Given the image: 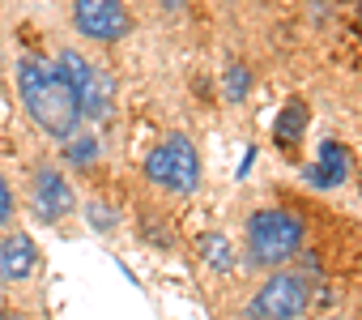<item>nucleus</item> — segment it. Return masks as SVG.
Listing matches in <instances>:
<instances>
[{"label":"nucleus","mask_w":362,"mask_h":320,"mask_svg":"<svg viewBox=\"0 0 362 320\" xmlns=\"http://www.w3.org/2000/svg\"><path fill=\"white\" fill-rule=\"evenodd\" d=\"M303 239H307V227L290 210H256L247 218V235H243L247 261L260 265V269H277L290 256H298Z\"/></svg>","instance_id":"f03ea898"},{"label":"nucleus","mask_w":362,"mask_h":320,"mask_svg":"<svg viewBox=\"0 0 362 320\" xmlns=\"http://www.w3.org/2000/svg\"><path fill=\"white\" fill-rule=\"evenodd\" d=\"M52 69L60 73V81H64V86H69L73 94H81V90H86V81H90V73H94V69H90V64H86V60H81L77 52H60Z\"/></svg>","instance_id":"f8f14e48"},{"label":"nucleus","mask_w":362,"mask_h":320,"mask_svg":"<svg viewBox=\"0 0 362 320\" xmlns=\"http://www.w3.org/2000/svg\"><path fill=\"white\" fill-rule=\"evenodd\" d=\"M145 180L175 193V197H188L201 188V154L192 145L188 132H170L166 141H158L145 154Z\"/></svg>","instance_id":"7ed1b4c3"},{"label":"nucleus","mask_w":362,"mask_h":320,"mask_svg":"<svg viewBox=\"0 0 362 320\" xmlns=\"http://www.w3.org/2000/svg\"><path fill=\"white\" fill-rule=\"evenodd\" d=\"M13 218V193H9V180H0V227Z\"/></svg>","instance_id":"dca6fc26"},{"label":"nucleus","mask_w":362,"mask_h":320,"mask_svg":"<svg viewBox=\"0 0 362 320\" xmlns=\"http://www.w3.org/2000/svg\"><path fill=\"white\" fill-rule=\"evenodd\" d=\"M222 81H226L222 90H226V98H230V103H243V98H247V90H252V73H247L243 64H230Z\"/></svg>","instance_id":"4468645a"},{"label":"nucleus","mask_w":362,"mask_h":320,"mask_svg":"<svg viewBox=\"0 0 362 320\" xmlns=\"http://www.w3.org/2000/svg\"><path fill=\"white\" fill-rule=\"evenodd\" d=\"M18 98L26 107V115L56 141H69L81 124V107H77V94L60 81V73L39 60V56H26L18 64Z\"/></svg>","instance_id":"f257e3e1"},{"label":"nucleus","mask_w":362,"mask_h":320,"mask_svg":"<svg viewBox=\"0 0 362 320\" xmlns=\"http://www.w3.org/2000/svg\"><path fill=\"white\" fill-rule=\"evenodd\" d=\"M307 307H311V282L303 273L277 269L256 286L247 303V320H298Z\"/></svg>","instance_id":"20e7f679"},{"label":"nucleus","mask_w":362,"mask_h":320,"mask_svg":"<svg viewBox=\"0 0 362 320\" xmlns=\"http://www.w3.org/2000/svg\"><path fill=\"white\" fill-rule=\"evenodd\" d=\"M86 218H90V227H94V231H115V227H119L115 210H111V205H98V201H90V205H86Z\"/></svg>","instance_id":"2eb2a0df"},{"label":"nucleus","mask_w":362,"mask_h":320,"mask_svg":"<svg viewBox=\"0 0 362 320\" xmlns=\"http://www.w3.org/2000/svg\"><path fill=\"white\" fill-rule=\"evenodd\" d=\"M197 252H201V261H205L209 269H218V273H230V269H235V244H230L222 231H205V235L197 239Z\"/></svg>","instance_id":"9b49d317"},{"label":"nucleus","mask_w":362,"mask_h":320,"mask_svg":"<svg viewBox=\"0 0 362 320\" xmlns=\"http://www.w3.org/2000/svg\"><path fill=\"white\" fill-rule=\"evenodd\" d=\"M0 316H5V320H26V316H18V312H0Z\"/></svg>","instance_id":"a211bd4d"},{"label":"nucleus","mask_w":362,"mask_h":320,"mask_svg":"<svg viewBox=\"0 0 362 320\" xmlns=\"http://www.w3.org/2000/svg\"><path fill=\"white\" fill-rule=\"evenodd\" d=\"M307 120H311V111H307V103H303V98H290V103L281 107V115L273 120V145H277L281 154H294V149L303 145V132H307Z\"/></svg>","instance_id":"1a4fd4ad"},{"label":"nucleus","mask_w":362,"mask_h":320,"mask_svg":"<svg viewBox=\"0 0 362 320\" xmlns=\"http://www.w3.org/2000/svg\"><path fill=\"white\" fill-rule=\"evenodd\" d=\"M30 205H35L39 222L56 227L60 218H69V214L77 210V193H73L69 176H64L60 167L43 163V167H35V176H30Z\"/></svg>","instance_id":"423d86ee"},{"label":"nucleus","mask_w":362,"mask_h":320,"mask_svg":"<svg viewBox=\"0 0 362 320\" xmlns=\"http://www.w3.org/2000/svg\"><path fill=\"white\" fill-rule=\"evenodd\" d=\"M349 180V149L341 141H324L320 154H315V163L307 167V184L315 188H337Z\"/></svg>","instance_id":"6e6552de"},{"label":"nucleus","mask_w":362,"mask_h":320,"mask_svg":"<svg viewBox=\"0 0 362 320\" xmlns=\"http://www.w3.org/2000/svg\"><path fill=\"white\" fill-rule=\"evenodd\" d=\"M358 26H362V0H358Z\"/></svg>","instance_id":"6ab92c4d"},{"label":"nucleus","mask_w":362,"mask_h":320,"mask_svg":"<svg viewBox=\"0 0 362 320\" xmlns=\"http://www.w3.org/2000/svg\"><path fill=\"white\" fill-rule=\"evenodd\" d=\"M111 103H115V81H111L107 73H90L86 90L77 94L81 120H107V115H111Z\"/></svg>","instance_id":"9d476101"},{"label":"nucleus","mask_w":362,"mask_h":320,"mask_svg":"<svg viewBox=\"0 0 362 320\" xmlns=\"http://www.w3.org/2000/svg\"><path fill=\"white\" fill-rule=\"evenodd\" d=\"M158 5H162V9H184L188 0H158Z\"/></svg>","instance_id":"f3484780"},{"label":"nucleus","mask_w":362,"mask_h":320,"mask_svg":"<svg viewBox=\"0 0 362 320\" xmlns=\"http://www.w3.org/2000/svg\"><path fill=\"white\" fill-rule=\"evenodd\" d=\"M39 269V244L26 231H13L0 239V278L5 282H26Z\"/></svg>","instance_id":"0eeeda50"},{"label":"nucleus","mask_w":362,"mask_h":320,"mask_svg":"<svg viewBox=\"0 0 362 320\" xmlns=\"http://www.w3.org/2000/svg\"><path fill=\"white\" fill-rule=\"evenodd\" d=\"M73 26L90 43H119L132 30V13L124 0H73Z\"/></svg>","instance_id":"39448f33"},{"label":"nucleus","mask_w":362,"mask_h":320,"mask_svg":"<svg viewBox=\"0 0 362 320\" xmlns=\"http://www.w3.org/2000/svg\"><path fill=\"white\" fill-rule=\"evenodd\" d=\"M64 145H69V149H64V158H69V163H73V167H90V163H94V158L103 154V145H98V137H77V132H73V137H69Z\"/></svg>","instance_id":"ddd939ff"}]
</instances>
